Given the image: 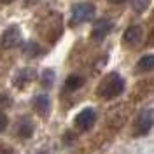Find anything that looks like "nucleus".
Segmentation results:
<instances>
[{
  "label": "nucleus",
  "instance_id": "nucleus-16",
  "mask_svg": "<svg viewBox=\"0 0 154 154\" xmlns=\"http://www.w3.org/2000/svg\"><path fill=\"white\" fill-rule=\"evenodd\" d=\"M0 154H14V151L7 145H0Z\"/></svg>",
  "mask_w": 154,
  "mask_h": 154
},
{
  "label": "nucleus",
  "instance_id": "nucleus-17",
  "mask_svg": "<svg viewBox=\"0 0 154 154\" xmlns=\"http://www.w3.org/2000/svg\"><path fill=\"white\" fill-rule=\"evenodd\" d=\"M109 2H112V4H123V2H126V0H109Z\"/></svg>",
  "mask_w": 154,
  "mask_h": 154
},
{
  "label": "nucleus",
  "instance_id": "nucleus-2",
  "mask_svg": "<svg viewBox=\"0 0 154 154\" xmlns=\"http://www.w3.org/2000/svg\"><path fill=\"white\" fill-rule=\"evenodd\" d=\"M95 16V5L89 4V2H79L72 7V19L70 23L72 25H79V23H86L91 21Z\"/></svg>",
  "mask_w": 154,
  "mask_h": 154
},
{
  "label": "nucleus",
  "instance_id": "nucleus-4",
  "mask_svg": "<svg viewBox=\"0 0 154 154\" xmlns=\"http://www.w3.org/2000/svg\"><path fill=\"white\" fill-rule=\"evenodd\" d=\"M152 110L151 109L142 110L137 117V123H135V137H142V135L149 133V130L152 128Z\"/></svg>",
  "mask_w": 154,
  "mask_h": 154
},
{
  "label": "nucleus",
  "instance_id": "nucleus-12",
  "mask_svg": "<svg viewBox=\"0 0 154 154\" xmlns=\"http://www.w3.org/2000/svg\"><path fill=\"white\" fill-rule=\"evenodd\" d=\"M82 77L81 75H68L67 81H65V86L68 88V89H72V91H75V89H79V88L82 86Z\"/></svg>",
  "mask_w": 154,
  "mask_h": 154
},
{
  "label": "nucleus",
  "instance_id": "nucleus-14",
  "mask_svg": "<svg viewBox=\"0 0 154 154\" xmlns=\"http://www.w3.org/2000/svg\"><path fill=\"white\" fill-rule=\"evenodd\" d=\"M131 4H133V7L137 11H144L149 5V0H131Z\"/></svg>",
  "mask_w": 154,
  "mask_h": 154
},
{
  "label": "nucleus",
  "instance_id": "nucleus-7",
  "mask_svg": "<svg viewBox=\"0 0 154 154\" xmlns=\"http://www.w3.org/2000/svg\"><path fill=\"white\" fill-rule=\"evenodd\" d=\"M142 28L138 26V25H133V26H130V28H126L125 35H123V40H125V44L128 46H137L140 40H142Z\"/></svg>",
  "mask_w": 154,
  "mask_h": 154
},
{
  "label": "nucleus",
  "instance_id": "nucleus-9",
  "mask_svg": "<svg viewBox=\"0 0 154 154\" xmlns=\"http://www.w3.org/2000/svg\"><path fill=\"white\" fill-rule=\"evenodd\" d=\"M18 135L21 138H30L32 135H33V125H32V121L30 119H25V121H21L18 126Z\"/></svg>",
  "mask_w": 154,
  "mask_h": 154
},
{
  "label": "nucleus",
  "instance_id": "nucleus-13",
  "mask_svg": "<svg viewBox=\"0 0 154 154\" xmlns=\"http://www.w3.org/2000/svg\"><path fill=\"white\" fill-rule=\"evenodd\" d=\"M53 82H54V72L53 70H44V74H42V86L51 88Z\"/></svg>",
  "mask_w": 154,
  "mask_h": 154
},
{
  "label": "nucleus",
  "instance_id": "nucleus-15",
  "mask_svg": "<svg viewBox=\"0 0 154 154\" xmlns=\"http://www.w3.org/2000/svg\"><path fill=\"white\" fill-rule=\"evenodd\" d=\"M7 123H9L7 116H5L4 112H2V110H0V133H2V131H5V128H7Z\"/></svg>",
  "mask_w": 154,
  "mask_h": 154
},
{
  "label": "nucleus",
  "instance_id": "nucleus-8",
  "mask_svg": "<svg viewBox=\"0 0 154 154\" xmlns=\"http://www.w3.org/2000/svg\"><path fill=\"white\" fill-rule=\"evenodd\" d=\"M32 103H33V109H35L40 116H48L49 107H51L48 95H37L35 98H33V102H32Z\"/></svg>",
  "mask_w": 154,
  "mask_h": 154
},
{
  "label": "nucleus",
  "instance_id": "nucleus-1",
  "mask_svg": "<svg viewBox=\"0 0 154 154\" xmlns=\"http://www.w3.org/2000/svg\"><path fill=\"white\" fill-rule=\"evenodd\" d=\"M123 89H125L123 77L119 75V74H116V72H110V74H107L102 79V82H100V86L96 89V93L102 96V98H105V100H110L114 96L121 95Z\"/></svg>",
  "mask_w": 154,
  "mask_h": 154
},
{
  "label": "nucleus",
  "instance_id": "nucleus-5",
  "mask_svg": "<svg viewBox=\"0 0 154 154\" xmlns=\"http://www.w3.org/2000/svg\"><path fill=\"white\" fill-rule=\"evenodd\" d=\"M96 119V114L95 110L91 109V107H88V109H84V110H81L79 114L75 116V126L79 128V130H82V131H86V130H89L91 126H93V123H95Z\"/></svg>",
  "mask_w": 154,
  "mask_h": 154
},
{
  "label": "nucleus",
  "instance_id": "nucleus-3",
  "mask_svg": "<svg viewBox=\"0 0 154 154\" xmlns=\"http://www.w3.org/2000/svg\"><path fill=\"white\" fill-rule=\"evenodd\" d=\"M21 44V30L16 25H11L9 28L4 30L0 35V48L2 49H12Z\"/></svg>",
  "mask_w": 154,
  "mask_h": 154
},
{
  "label": "nucleus",
  "instance_id": "nucleus-10",
  "mask_svg": "<svg viewBox=\"0 0 154 154\" xmlns=\"http://www.w3.org/2000/svg\"><path fill=\"white\" fill-rule=\"evenodd\" d=\"M30 79H32V72H30V70H21L18 75H16V79H14V84H16L19 89H23V88L30 82Z\"/></svg>",
  "mask_w": 154,
  "mask_h": 154
},
{
  "label": "nucleus",
  "instance_id": "nucleus-18",
  "mask_svg": "<svg viewBox=\"0 0 154 154\" xmlns=\"http://www.w3.org/2000/svg\"><path fill=\"white\" fill-rule=\"evenodd\" d=\"M2 4H11V2H14V0H0Z\"/></svg>",
  "mask_w": 154,
  "mask_h": 154
},
{
  "label": "nucleus",
  "instance_id": "nucleus-11",
  "mask_svg": "<svg viewBox=\"0 0 154 154\" xmlns=\"http://www.w3.org/2000/svg\"><path fill=\"white\" fill-rule=\"evenodd\" d=\"M138 70H152L154 68V54H147V56H142L137 63Z\"/></svg>",
  "mask_w": 154,
  "mask_h": 154
},
{
  "label": "nucleus",
  "instance_id": "nucleus-19",
  "mask_svg": "<svg viewBox=\"0 0 154 154\" xmlns=\"http://www.w3.org/2000/svg\"><path fill=\"white\" fill-rule=\"evenodd\" d=\"M152 38H154V32H152ZM152 44H154V40H152Z\"/></svg>",
  "mask_w": 154,
  "mask_h": 154
},
{
  "label": "nucleus",
  "instance_id": "nucleus-6",
  "mask_svg": "<svg viewBox=\"0 0 154 154\" xmlns=\"http://www.w3.org/2000/svg\"><path fill=\"white\" fill-rule=\"evenodd\" d=\"M110 30H112V23L109 19H100V21L95 23V26L91 30V37L95 40H102L110 33Z\"/></svg>",
  "mask_w": 154,
  "mask_h": 154
}]
</instances>
